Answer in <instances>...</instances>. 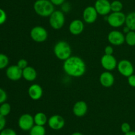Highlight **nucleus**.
<instances>
[{
	"mask_svg": "<svg viewBox=\"0 0 135 135\" xmlns=\"http://www.w3.org/2000/svg\"><path fill=\"white\" fill-rule=\"evenodd\" d=\"M126 15L121 12H112L106 16L105 21L113 28H119L125 24Z\"/></svg>",
	"mask_w": 135,
	"mask_h": 135,
	"instance_id": "obj_4",
	"label": "nucleus"
},
{
	"mask_svg": "<svg viewBox=\"0 0 135 135\" xmlns=\"http://www.w3.org/2000/svg\"><path fill=\"white\" fill-rule=\"evenodd\" d=\"M65 17L64 13L61 11H54L49 17V23L50 26L54 30L61 29L65 25Z\"/></svg>",
	"mask_w": 135,
	"mask_h": 135,
	"instance_id": "obj_5",
	"label": "nucleus"
},
{
	"mask_svg": "<svg viewBox=\"0 0 135 135\" xmlns=\"http://www.w3.org/2000/svg\"><path fill=\"white\" fill-rule=\"evenodd\" d=\"M108 40L113 46H121L125 42V35L119 30H112L108 34Z\"/></svg>",
	"mask_w": 135,
	"mask_h": 135,
	"instance_id": "obj_10",
	"label": "nucleus"
},
{
	"mask_svg": "<svg viewBox=\"0 0 135 135\" xmlns=\"http://www.w3.org/2000/svg\"><path fill=\"white\" fill-rule=\"evenodd\" d=\"M125 42L129 46H135V31L131 30L125 35Z\"/></svg>",
	"mask_w": 135,
	"mask_h": 135,
	"instance_id": "obj_23",
	"label": "nucleus"
},
{
	"mask_svg": "<svg viewBox=\"0 0 135 135\" xmlns=\"http://www.w3.org/2000/svg\"><path fill=\"white\" fill-rule=\"evenodd\" d=\"M100 83L105 88L112 86L115 83V78L110 71L103 72L100 76Z\"/></svg>",
	"mask_w": 135,
	"mask_h": 135,
	"instance_id": "obj_18",
	"label": "nucleus"
},
{
	"mask_svg": "<svg viewBox=\"0 0 135 135\" xmlns=\"http://www.w3.org/2000/svg\"><path fill=\"white\" fill-rule=\"evenodd\" d=\"M20 129L24 131H28L35 125L34 117L29 113H25L21 115L18 121Z\"/></svg>",
	"mask_w": 135,
	"mask_h": 135,
	"instance_id": "obj_8",
	"label": "nucleus"
},
{
	"mask_svg": "<svg viewBox=\"0 0 135 135\" xmlns=\"http://www.w3.org/2000/svg\"><path fill=\"white\" fill-rule=\"evenodd\" d=\"M63 69L67 75L72 77H80L86 70L85 62L79 56H72L64 61Z\"/></svg>",
	"mask_w": 135,
	"mask_h": 135,
	"instance_id": "obj_1",
	"label": "nucleus"
},
{
	"mask_svg": "<svg viewBox=\"0 0 135 135\" xmlns=\"http://www.w3.org/2000/svg\"><path fill=\"white\" fill-rule=\"evenodd\" d=\"M7 20V15L3 9L0 8V25H3Z\"/></svg>",
	"mask_w": 135,
	"mask_h": 135,
	"instance_id": "obj_31",
	"label": "nucleus"
},
{
	"mask_svg": "<svg viewBox=\"0 0 135 135\" xmlns=\"http://www.w3.org/2000/svg\"><path fill=\"white\" fill-rule=\"evenodd\" d=\"M100 63L102 67L108 71H113L117 66V59L113 55L104 54L100 59Z\"/></svg>",
	"mask_w": 135,
	"mask_h": 135,
	"instance_id": "obj_9",
	"label": "nucleus"
},
{
	"mask_svg": "<svg viewBox=\"0 0 135 135\" xmlns=\"http://www.w3.org/2000/svg\"><path fill=\"white\" fill-rule=\"evenodd\" d=\"M34 120L35 125L44 126L48 121L47 115L43 112H38L34 116Z\"/></svg>",
	"mask_w": 135,
	"mask_h": 135,
	"instance_id": "obj_20",
	"label": "nucleus"
},
{
	"mask_svg": "<svg viewBox=\"0 0 135 135\" xmlns=\"http://www.w3.org/2000/svg\"><path fill=\"white\" fill-rule=\"evenodd\" d=\"M28 94L32 100H39L43 95V89L42 86L38 84H33L30 86L28 90Z\"/></svg>",
	"mask_w": 135,
	"mask_h": 135,
	"instance_id": "obj_15",
	"label": "nucleus"
},
{
	"mask_svg": "<svg viewBox=\"0 0 135 135\" xmlns=\"http://www.w3.org/2000/svg\"><path fill=\"white\" fill-rule=\"evenodd\" d=\"M7 98V95L6 92L3 89L0 88V104L5 102Z\"/></svg>",
	"mask_w": 135,
	"mask_h": 135,
	"instance_id": "obj_29",
	"label": "nucleus"
},
{
	"mask_svg": "<svg viewBox=\"0 0 135 135\" xmlns=\"http://www.w3.org/2000/svg\"><path fill=\"white\" fill-rule=\"evenodd\" d=\"M61 9H62V11L63 12H69L70 10H71V5H70L69 3H65L64 2L61 5Z\"/></svg>",
	"mask_w": 135,
	"mask_h": 135,
	"instance_id": "obj_34",
	"label": "nucleus"
},
{
	"mask_svg": "<svg viewBox=\"0 0 135 135\" xmlns=\"http://www.w3.org/2000/svg\"><path fill=\"white\" fill-rule=\"evenodd\" d=\"M30 36L33 41L38 43H42L47 40L48 33L46 29L43 26H36L31 29Z\"/></svg>",
	"mask_w": 135,
	"mask_h": 135,
	"instance_id": "obj_6",
	"label": "nucleus"
},
{
	"mask_svg": "<svg viewBox=\"0 0 135 135\" xmlns=\"http://www.w3.org/2000/svg\"><path fill=\"white\" fill-rule=\"evenodd\" d=\"M121 130L124 134L129 133V131H131V127L130 124L128 123L127 122H125L123 123H122L121 125Z\"/></svg>",
	"mask_w": 135,
	"mask_h": 135,
	"instance_id": "obj_27",
	"label": "nucleus"
},
{
	"mask_svg": "<svg viewBox=\"0 0 135 135\" xmlns=\"http://www.w3.org/2000/svg\"><path fill=\"white\" fill-rule=\"evenodd\" d=\"M98 13L94 6H88L84 9L83 13V20L88 24H92L97 20Z\"/></svg>",
	"mask_w": 135,
	"mask_h": 135,
	"instance_id": "obj_12",
	"label": "nucleus"
},
{
	"mask_svg": "<svg viewBox=\"0 0 135 135\" xmlns=\"http://www.w3.org/2000/svg\"><path fill=\"white\" fill-rule=\"evenodd\" d=\"M123 8L122 2L119 0H115L111 2V10L112 12H121Z\"/></svg>",
	"mask_w": 135,
	"mask_h": 135,
	"instance_id": "obj_25",
	"label": "nucleus"
},
{
	"mask_svg": "<svg viewBox=\"0 0 135 135\" xmlns=\"http://www.w3.org/2000/svg\"><path fill=\"white\" fill-rule=\"evenodd\" d=\"M6 75L8 79L13 81H17L22 77V69L16 65H11L7 69Z\"/></svg>",
	"mask_w": 135,
	"mask_h": 135,
	"instance_id": "obj_14",
	"label": "nucleus"
},
{
	"mask_svg": "<svg viewBox=\"0 0 135 135\" xmlns=\"http://www.w3.org/2000/svg\"><path fill=\"white\" fill-rule=\"evenodd\" d=\"M22 77L28 82L34 81L37 77L36 70L31 66H27L26 68L22 69Z\"/></svg>",
	"mask_w": 135,
	"mask_h": 135,
	"instance_id": "obj_19",
	"label": "nucleus"
},
{
	"mask_svg": "<svg viewBox=\"0 0 135 135\" xmlns=\"http://www.w3.org/2000/svg\"><path fill=\"white\" fill-rule=\"evenodd\" d=\"M113 47L112 46H107L104 49V54L105 55H113Z\"/></svg>",
	"mask_w": 135,
	"mask_h": 135,
	"instance_id": "obj_35",
	"label": "nucleus"
},
{
	"mask_svg": "<svg viewBox=\"0 0 135 135\" xmlns=\"http://www.w3.org/2000/svg\"><path fill=\"white\" fill-rule=\"evenodd\" d=\"M117 70L122 76L129 77L134 74V68L133 63L127 59H122L117 63Z\"/></svg>",
	"mask_w": 135,
	"mask_h": 135,
	"instance_id": "obj_7",
	"label": "nucleus"
},
{
	"mask_svg": "<svg viewBox=\"0 0 135 135\" xmlns=\"http://www.w3.org/2000/svg\"><path fill=\"white\" fill-rule=\"evenodd\" d=\"M55 5L50 0H36L33 8L38 15L42 17H49L55 11Z\"/></svg>",
	"mask_w": 135,
	"mask_h": 135,
	"instance_id": "obj_2",
	"label": "nucleus"
},
{
	"mask_svg": "<svg viewBox=\"0 0 135 135\" xmlns=\"http://www.w3.org/2000/svg\"><path fill=\"white\" fill-rule=\"evenodd\" d=\"M71 135H83L81 133H79V132H75V133H73V134Z\"/></svg>",
	"mask_w": 135,
	"mask_h": 135,
	"instance_id": "obj_39",
	"label": "nucleus"
},
{
	"mask_svg": "<svg viewBox=\"0 0 135 135\" xmlns=\"http://www.w3.org/2000/svg\"><path fill=\"white\" fill-rule=\"evenodd\" d=\"M17 65L18 66L19 68H21V69H24L25 68H26L28 65V61L25 59H21L18 61L17 62Z\"/></svg>",
	"mask_w": 135,
	"mask_h": 135,
	"instance_id": "obj_30",
	"label": "nucleus"
},
{
	"mask_svg": "<svg viewBox=\"0 0 135 135\" xmlns=\"http://www.w3.org/2000/svg\"><path fill=\"white\" fill-rule=\"evenodd\" d=\"M125 25L127 26L131 30L135 31V12H131L126 15Z\"/></svg>",
	"mask_w": 135,
	"mask_h": 135,
	"instance_id": "obj_21",
	"label": "nucleus"
},
{
	"mask_svg": "<svg viewBox=\"0 0 135 135\" xmlns=\"http://www.w3.org/2000/svg\"><path fill=\"white\" fill-rule=\"evenodd\" d=\"M84 29V22L81 20L75 19L71 21L69 26V30L73 35H79L83 32Z\"/></svg>",
	"mask_w": 135,
	"mask_h": 135,
	"instance_id": "obj_17",
	"label": "nucleus"
},
{
	"mask_svg": "<svg viewBox=\"0 0 135 135\" xmlns=\"http://www.w3.org/2000/svg\"><path fill=\"white\" fill-rule=\"evenodd\" d=\"M54 52L55 57L59 60L65 61L71 56L72 49L69 44L65 41L60 40L54 46Z\"/></svg>",
	"mask_w": 135,
	"mask_h": 135,
	"instance_id": "obj_3",
	"label": "nucleus"
},
{
	"mask_svg": "<svg viewBox=\"0 0 135 135\" xmlns=\"http://www.w3.org/2000/svg\"><path fill=\"white\" fill-rule=\"evenodd\" d=\"M88 112V105L84 101H78L74 104L73 112L75 116L82 117L85 115Z\"/></svg>",
	"mask_w": 135,
	"mask_h": 135,
	"instance_id": "obj_16",
	"label": "nucleus"
},
{
	"mask_svg": "<svg viewBox=\"0 0 135 135\" xmlns=\"http://www.w3.org/2000/svg\"><path fill=\"white\" fill-rule=\"evenodd\" d=\"M94 7L98 15L107 16L111 13V3L109 0H96Z\"/></svg>",
	"mask_w": 135,
	"mask_h": 135,
	"instance_id": "obj_11",
	"label": "nucleus"
},
{
	"mask_svg": "<svg viewBox=\"0 0 135 135\" xmlns=\"http://www.w3.org/2000/svg\"><path fill=\"white\" fill-rule=\"evenodd\" d=\"M54 5L56 6H60L65 1V0H50Z\"/></svg>",
	"mask_w": 135,
	"mask_h": 135,
	"instance_id": "obj_36",
	"label": "nucleus"
},
{
	"mask_svg": "<svg viewBox=\"0 0 135 135\" xmlns=\"http://www.w3.org/2000/svg\"><path fill=\"white\" fill-rule=\"evenodd\" d=\"M0 135H17V133L12 129H4L0 132Z\"/></svg>",
	"mask_w": 135,
	"mask_h": 135,
	"instance_id": "obj_28",
	"label": "nucleus"
},
{
	"mask_svg": "<svg viewBox=\"0 0 135 135\" xmlns=\"http://www.w3.org/2000/svg\"><path fill=\"white\" fill-rule=\"evenodd\" d=\"M130 31H131V29L129 28L127 26H126V25H125L123 28V32L125 33V34H127V33L129 32Z\"/></svg>",
	"mask_w": 135,
	"mask_h": 135,
	"instance_id": "obj_37",
	"label": "nucleus"
},
{
	"mask_svg": "<svg viewBox=\"0 0 135 135\" xmlns=\"http://www.w3.org/2000/svg\"><path fill=\"white\" fill-rule=\"evenodd\" d=\"M6 125V119L5 117L1 115L0 114V132L5 129V127Z\"/></svg>",
	"mask_w": 135,
	"mask_h": 135,
	"instance_id": "obj_33",
	"label": "nucleus"
},
{
	"mask_svg": "<svg viewBox=\"0 0 135 135\" xmlns=\"http://www.w3.org/2000/svg\"><path fill=\"white\" fill-rule=\"evenodd\" d=\"M125 135H135V131H131L129 133H125Z\"/></svg>",
	"mask_w": 135,
	"mask_h": 135,
	"instance_id": "obj_38",
	"label": "nucleus"
},
{
	"mask_svg": "<svg viewBox=\"0 0 135 135\" xmlns=\"http://www.w3.org/2000/svg\"><path fill=\"white\" fill-rule=\"evenodd\" d=\"M11 110V107L9 103L4 102L0 105V114L4 117L7 116L10 113Z\"/></svg>",
	"mask_w": 135,
	"mask_h": 135,
	"instance_id": "obj_24",
	"label": "nucleus"
},
{
	"mask_svg": "<svg viewBox=\"0 0 135 135\" xmlns=\"http://www.w3.org/2000/svg\"><path fill=\"white\" fill-rule=\"evenodd\" d=\"M127 82L128 84L131 86V87L135 88V75L133 74L129 77H127Z\"/></svg>",
	"mask_w": 135,
	"mask_h": 135,
	"instance_id": "obj_32",
	"label": "nucleus"
},
{
	"mask_svg": "<svg viewBox=\"0 0 135 135\" xmlns=\"http://www.w3.org/2000/svg\"><path fill=\"white\" fill-rule=\"evenodd\" d=\"M29 131L30 135H46V129L41 125H34Z\"/></svg>",
	"mask_w": 135,
	"mask_h": 135,
	"instance_id": "obj_22",
	"label": "nucleus"
},
{
	"mask_svg": "<svg viewBox=\"0 0 135 135\" xmlns=\"http://www.w3.org/2000/svg\"><path fill=\"white\" fill-rule=\"evenodd\" d=\"M9 57L3 54H0V69H3L9 64Z\"/></svg>",
	"mask_w": 135,
	"mask_h": 135,
	"instance_id": "obj_26",
	"label": "nucleus"
},
{
	"mask_svg": "<svg viewBox=\"0 0 135 135\" xmlns=\"http://www.w3.org/2000/svg\"><path fill=\"white\" fill-rule=\"evenodd\" d=\"M47 124L52 130L59 131L64 127L65 121L62 116L59 115H54L48 119Z\"/></svg>",
	"mask_w": 135,
	"mask_h": 135,
	"instance_id": "obj_13",
	"label": "nucleus"
}]
</instances>
